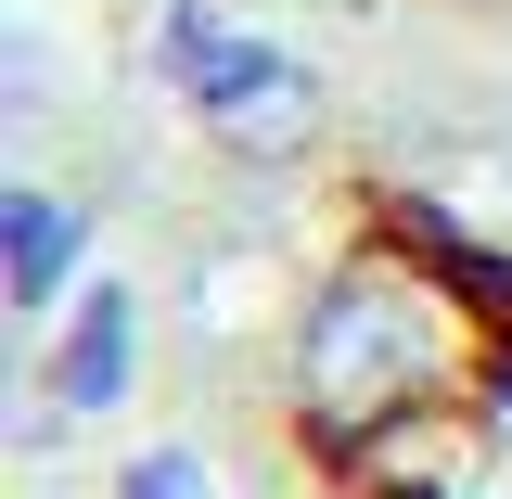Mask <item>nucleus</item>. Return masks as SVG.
<instances>
[{
    "label": "nucleus",
    "instance_id": "7ed1b4c3",
    "mask_svg": "<svg viewBox=\"0 0 512 499\" xmlns=\"http://www.w3.org/2000/svg\"><path fill=\"white\" fill-rule=\"evenodd\" d=\"M128 499H205V487H192V461H141V474H128Z\"/></svg>",
    "mask_w": 512,
    "mask_h": 499
},
{
    "label": "nucleus",
    "instance_id": "f257e3e1",
    "mask_svg": "<svg viewBox=\"0 0 512 499\" xmlns=\"http://www.w3.org/2000/svg\"><path fill=\"white\" fill-rule=\"evenodd\" d=\"M256 436L295 499H512V244L397 167L320 180Z\"/></svg>",
    "mask_w": 512,
    "mask_h": 499
},
{
    "label": "nucleus",
    "instance_id": "f03ea898",
    "mask_svg": "<svg viewBox=\"0 0 512 499\" xmlns=\"http://www.w3.org/2000/svg\"><path fill=\"white\" fill-rule=\"evenodd\" d=\"M320 13H461V26H512V0H320Z\"/></svg>",
    "mask_w": 512,
    "mask_h": 499
}]
</instances>
